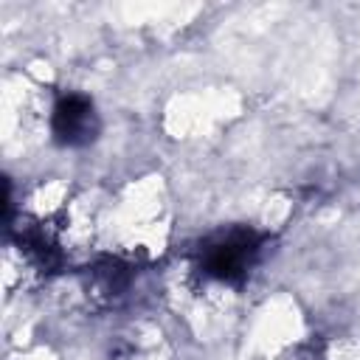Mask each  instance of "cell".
<instances>
[{
  "instance_id": "2",
  "label": "cell",
  "mask_w": 360,
  "mask_h": 360,
  "mask_svg": "<svg viewBox=\"0 0 360 360\" xmlns=\"http://www.w3.org/2000/svg\"><path fill=\"white\" fill-rule=\"evenodd\" d=\"M51 135L59 146H87L98 135V112L90 96L62 93L51 107Z\"/></svg>"
},
{
  "instance_id": "4",
  "label": "cell",
  "mask_w": 360,
  "mask_h": 360,
  "mask_svg": "<svg viewBox=\"0 0 360 360\" xmlns=\"http://www.w3.org/2000/svg\"><path fill=\"white\" fill-rule=\"evenodd\" d=\"M292 357L295 360H323L326 357V340L321 335H312V338H307L304 343L295 346Z\"/></svg>"
},
{
  "instance_id": "3",
  "label": "cell",
  "mask_w": 360,
  "mask_h": 360,
  "mask_svg": "<svg viewBox=\"0 0 360 360\" xmlns=\"http://www.w3.org/2000/svg\"><path fill=\"white\" fill-rule=\"evenodd\" d=\"M132 281H135V267L118 256H101L84 270L87 295L104 307H112L121 298H127Z\"/></svg>"
},
{
  "instance_id": "1",
  "label": "cell",
  "mask_w": 360,
  "mask_h": 360,
  "mask_svg": "<svg viewBox=\"0 0 360 360\" xmlns=\"http://www.w3.org/2000/svg\"><path fill=\"white\" fill-rule=\"evenodd\" d=\"M270 236L250 225H228L202 236L194 248V270L219 287H242L267 250Z\"/></svg>"
}]
</instances>
